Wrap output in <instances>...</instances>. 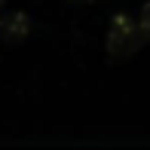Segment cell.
<instances>
[{"instance_id":"1","label":"cell","mask_w":150,"mask_h":150,"mask_svg":"<svg viewBox=\"0 0 150 150\" xmlns=\"http://www.w3.org/2000/svg\"><path fill=\"white\" fill-rule=\"evenodd\" d=\"M141 34H138V25L129 12H117L110 18V28H107V40H104V49H107V58L110 61H129L135 52L141 49Z\"/></svg>"},{"instance_id":"2","label":"cell","mask_w":150,"mask_h":150,"mask_svg":"<svg viewBox=\"0 0 150 150\" xmlns=\"http://www.w3.org/2000/svg\"><path fill=\"white\" fill-rule=\"evenodd\" d=\"M31 31H34V22H31L28 12L9 9V12H3V16H0V40H3L6 46L25 43V40L31 37Z\"/></svg>"},{"instance_id":"3","label":"cell","mask_w":150,"mask_h":150,"mask_svg":"<svg viewBox=\"0 0 150 150\" xmlns=\"http://www.w3.org/2000/svg\"><path fill=\"white\" fill-rule=\"evenodd\" d=\"M135 25H138V34H141V43H150V0H144V6H141L138 18H135Z\"/></svg>"},{"instance_id":"4","label":"cell","mask_w":150,"mask_h":150,"mask_svg":"<svg viewBox=\"0 0 150 150\" xmlns=\"http://www.w3.org/2000/svg\"><path fill=\"white\" fill-rule=\"evenodd\" d=\"M71 3H86V0H71Z\"/></svg>"},{"instance_id":"5","label":"cell","mask_w":150,"mask_h":150,"mask_svg":"<svg viewBox=\"0 0 150 150\" xmlns=\"http://www.w3.org/2000/svg\"><path fill=\"white\" fill-rule=\"evenodd\" d=\"M3 3H6V0H0V12H3Z\"/></svg>"}]
</instances>
